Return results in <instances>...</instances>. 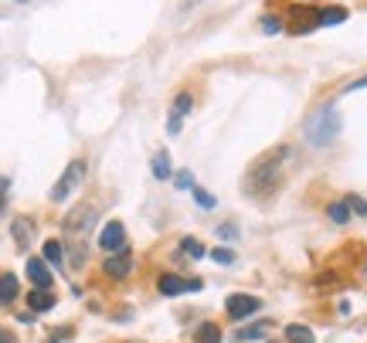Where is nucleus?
Masks as SVG:
<instances>
[{
    "instance_id": "obj_1",
    "label": "nucleus",
    "mask_w": 367,
    "mask_h": 343,
    "mask_svg": "<svg viewBox=\"0 0 367 343\" xmlns=\"http://www.w3.org/2000/svg\"><path fill=\"white\" fill-rule=\"evenodd\" d=\"M289 160V146H276L269 153H262L252 167H248V177H245V190L252 197H272L283 184V167Z\"/></svg>"
},
{
    "instance_id": "obj_2",
    "label": "nucleus",
    "mask_w": 367,
    "mask_h": 343,
    "mask_svg": "<svg viewBox=\"0 0 367 343\" xmlns=\"http://www.w3.org/2000/svg\"><path fill=\"white\" fill-rule=\"evenodd\" d=\"M337 133H340L337 109H323V112H317V116L306 123V139L317 143V146H330V143L337 139Z\"/></svg>"
},
{
    "instance_id": "obj_3",
    "label": "nucleus",
    "mask_w": 367,
    "mask_h": 343,
    "mask_svg": "<svg viewBox=\"0 0 367 343\" xmlns=\"http://www.w3.org/2000/svg\"><path fill=\"white\" fill-rule=\"evenodd\" d=\"M82 173H85V164H82V160H72L68 170L62 173V180L51 187V201H65V197L82 184Z\"/></svg>"
},
{
    "instance_id": "obj_4",
    "label": "nucleus",
    "mask_w": 367,
    "mask_h": 343,
    "mask_svg": "<svg viewBox=\"0 0 367 343\" xmlns=\"http://www.w3.org/2000/svg\"><path fill=\"white\" fill-rule=\"evenodd\" d=\"M317 14H320V10H313V7H292V21L285 24V28H289V35H306V31L320 28Z\"/></svg>"
},
{
    "instance_id": "obj_5",
    "label": "nucleus",
    "mask_w": 367,
    "mask_h": 343,
    "mask_svg": "<svg viewBox=\"0 0 367 343\" xmlns=\"http://www.w3.org/2000/svg\"><path fill=\"white\" fill-rule=\"evenodd\" d=\"M201 279H180V275H160V293L163 296H180V293H198Z\"/></svg>"
},
{
    "instance_id": "obj_6",
    "label": "nucleus",
    "mask_w": 367,
    "mask_h": 343,
    "mask_svg": "<svg viewBox=\"0 0 367 343\" xmlns=\"http://www.w3.org/2000/svg\"><path fill=\"white\" fill-rule=\"evenodd\" d=\"M122 245H126V228H122L120 221H109V224L99 231V248H106V252H120Z\"/></svg>"
},
{
    "instance_id": "obj_7",
    "label": "nucleus",
    "mask_w": 367,
    "mask_h": 343,
    "mask_svg": "<svg viewBox=\"0 0 367 343\" xmlns=\"http://www.w3.org/2000/svg\"><path fill=\"white\" fill-rule=\"evenodd\" d=\"M102 268H106V275H113V279H126L129 272H133V258H129V252H116V255H109L106 262H102Z\"/></svg>"
},
{
    "instance_id": "obj_8",
    "label": "nucleus",
    "mask_w": 367,
    "mask_h": 343,
    "mask_svg": "<svg viewBox=\"0 0 367 343\" xmlns=\"http://www.w3.org/2000/svg\"><path fill=\"white\" fill-rule=\"evenodd\" d=\"M255 309H262L255 296H232V300H228V316H232V320H245V316H252Z\"/></svg>"
},
{
    "instance_id": "obj_9",
    "label": "nucleus",
    "mask_w": 367,
    "mask_h": 343,
    "mask_svg": "<svg viewBox=\"0 0 367 343\" xmlns=\"http://www.w3.org/2000/svg\"><path fill=\"white\" fill-rule=\"evenodd\" d=\"M28 279L35 282V289H51V272L41 258H31L28 262Z\"/></svg>"
},
{
    "instance_id": "obj_10",
    "label": "nucleus",
    "mask_w": 367,
    "mask_h": 343,
    "mask_svg": "<svg viewBox=\"0 0 367 343\" xmlns=\"http://www.w3.org/2000/svg\"><path fill=\"white\" fill-rule=\"evenodd\" d=\"M17 300V275H0V306H7V302Z\"/></svg>"
},
{
    "instance_id": "obj_11",
    "label": "nucleus",
    "mask_w": 367,
    "mask_h": 343,
    "mask_svg": "<svg viewBox=\"0 0 367 343\" xmlns=\"http://www.w3.org/2000/svg\"><path fill=\"white\" fill-rule=\"evenodd\" d=\"M28 306H31L35 313H48V309L55 306V296H51L48 289H35V293L28 296Z\"/></svg>"
},
{
    "instance_id": "obj_12",
    "label": "nucleus",
    "mask_w": 367,
    "mask_h": 343,
    "mask_svg": "<svg viewBox=\"0 0 367 343\" xmlns=\"http://www.w3.org/2000/svg\"><path fill=\"white\" fill-rule=\"evenodd\" d=\"M317 21H320V28L340 24V21H347V7H323V10L317 14Z\"/></svg>"
},
{
    "instance_id": "obj_13",
    "label": "nucleus",
    "mask_w": 367,
    "mask_h": 343,
    "mask_svg": "<svg viewBox=\"0 0 367 343\" xmlns=\"http://www.w3.org/2000/svg\"><path fill=\"white\" fill-rule=\"evenodd\" d=\"M330 221L347 224V221H350V204H347V201H333V204H330Z\"/></svg>"
},
{
    "instance_id": "obj_14",
    "label": "nucleus",
    "mask_w": 367,
    "mask_h": 343,
    "mask_svg": "<svg viewBox=\"0 0 367 343\" xmlns=\"http://www.w3.org/2000/svg\"><path fill=\"white\" fill-rule=\"evenodd\" d=\"M285 337H289V343H313L310 326H299V323H292V326L285 330Z\"/></svg>"
},
{
    "instance_id": "obj_15",
    "label": "nucleus",
    "mask_w": 367,
    "mask_h": 343,
    "mask_svg": "<svg viewBox=\"0 0 367 343\" xmlns=\"http://www.w3.org/2000/svg\"><path fill=\"white\" fill-rule=\"evenodd\" d=\"M198 343H221V330L214 323H204L198 326Z\"/></svg>"
},
{
    "instance_id": "obj_16",
    "label": "nucleus",
    "mask_w": 367,
    "mask_h": 343,
    "mask_svg": "<svg viewBox=\"0 0 367 343\" xmlns=\"http://www.w3.org/2000/svg\"><path fill=\"white\" fill-rule=\"evenodd\" d=\"M153 177H157V180H167V177H170V157H167L163 150L153 157Z\"/></svg>"
},
{
    "instance_id": "obj_17",
    "label": "nucleus",
    "mask_w": 367,
    "mask_h": 343,
    "mask_svg": "<svg viewBox=\"0 0 367 343\" xmlns=\"http://www.w3.org/2000/svg\"><path fill=\"white\" fill-rule=\"evenodd\" d=\"M180 252H187L191 258H204V255H207V252H204V245H201V242H194V238H184V242H180Z\"/></svg>"
},
{
    "instance_id": "obj_18",
    "label": "nucleus",
    "mask_w": 367,
    "mask_h": 343,
    "mask_svg": "<svg viewBox=\"0 0 367 343\" xmlns=\"http://www.w3.org/2000/svg\"><path fill=\"white\" fill-rule=\"evenodd\" d=\"M44 258L51 265H62V242H44Z\"/></svg>"
},
{
    "instance_id": "obj_19",
    "label": "nucleus",
    "mask_w": 367,
    "mask_h": 343,
    "mask_svg": "<svg viewBox=\"0 0 367 343\" xmlns=\"http://www.w3.org/2000/svg\"><path fill=\"white\" fill-rule=\"evenodd\" d=\"M265 333V323H255V326H245L235 333V340H255V337H262Z\"/></svg>"
},
{
    "instance_id": "obj_20",
    "label": "nucleus",
    "mask_w": 367,
    "mask_h": 343,
    "mask_svg": "<svg viewBox=\"0 0 367 343\" xmlns=\"http://www.w3.org/2000/svg\"><path fill=\"white\" fill-rule=\"evenodd\" d=\"M187 109H191V95L184 92V95H177V99H173V116H184Z\"/></svg>"
},
{
    "instance_id": "obj_21",
    "label": "nucleus",
    "mask_w": 367,
    "mask_h": 343,
    "mask_svg": "<svg viewBox=\"0 0 367 343\" xmlns=\"http://www.w3.org/2000/svg\"><path fill=\"white\" fill-rule=\"evenodd\" d=\"M14 238H17L21 248L28 245V221H14Z\"/></svg>"
},
{
    "instance_id": "obj_22",
    "label": "nucleus",
    "mask_w": 367,
    "mask_h": 343,
    "mask_svg": "<svg viewBox=\"0 0 367 343\" xmlns=\"http://www.w3.org/2000/svg\"><path fill=\"white\" fill-rule=\"evenodd\" d=\"M207 255L214 258V262H221V265H232V262H235V255H232L228 248H214V252H207Z\"/></svg>"
},
{
    "instance_id": "obj_23",
    "label": "nucleus",
    "mask_w": 367,
    "mask_h": 343,
    "mask_svg": "<svg viewBox=\"0 0 367 343\" xmlns=\"http://www.w3.org/2000/svg\"><path fill=\"white\" fill-rule=\"evenodd\" d=\"M177 187H180V190H194V177L187 170H180L177 173Z\"/></svg>"
},
{
    "instance_id": "obj_24",
    "label": "nucleus",
    "mask_w": 367,
    "mask_h": 343,
    "mask_svg": "<svg viewBox=\"0 0 367 343\" xmlns=\"http://www.w3.org/2000/svg\"><path fill=\"white\" fill-rule=\"evenodd\" d=\"M194 197H198V204H201V208H207V211H211V208L218 204V201H214V197H211L207 190H194Z\"/></svg>"
},
{
    "instance_id": "obj_25",
    "label": "nucleus",
    "mask_w": 367,
    "mask_h": 343,
    "mask_svg": "<svg viewBox=\"0 0 367 343\" xmlns=\"http://www.w3.org/2000/svg\"><path fill=\"white\" fill-rule=\"evenodd\" d=\"M167 133H170V136H177V133H180V116H173V112H170V123H167Z\"/></svg>"
},
{
    "instance_id": "obj_26",
    "label": "nucleus",
    "mask_w": 367,
    "mask_h": 343,
    "mask_svg": "<svg viewBox=\"0 0 367 343\" xmlns=\"http://www.w3.org/2000/svg\"><path fill=\"white\" fill-rule=\"evenodd\" d=\"M262 28H265L269 35H276V31H279V21H276V17H262Z\"/></svg>"
},
{
    "instance_id": "obj_27",
    "label": "nucleus",
    "mask_w": 367,
    "mask_h": 343,
    "mask_svg": "<svg viewBox=\"0 0 367 343\" xmlns=\"http://www.w3.org/2000/svg\"><path fill=\"white\" fill-rule=\"evenodd\" d=\"M218 235H221V238H235V228H232V224H221V231H218Z\"/></svg>"
},
{
    "instance_id": "obj_28",
    "label": "nucleus",
    "mask_w": 367,
    "mask_h": 343,
    "mask_svg": "<svg viewBox=\"0 0 367 343\" xmlns=\"http://www.w3.org/2000/svg\"><path fill=\"white\" fill-rule=\"evenodd\" d=\"M364 86H367V75H364V79H357L354 86H347V92H357V88H364Z\"/></svg>"
},
{
    "instance_id": "obj_29",
    "label": "nucleus",
    "mask_w": 367,
    "mask_h": 343,
    "mask_svg": "<svg viewBox=\"0 0 367 343\" xmlns=\"http://www.w3.org/2000/svg\"><path fill=\"white\" fill-rule=\"evenodd\" d=\"M0 343H14V337H10L7 330H0Z\"/></svg>"
},
{
    "instance_id": "obj_30",
    "label": "nucleus",
    "mask_w": 367,
    "mask_h": 343,
    "mask_svg": "<svg viewBox=\"0 0 367 343\" xmlns=\"http://www.w3.org/2000/svg\"><path fill=\"white\" fill-rule=\"evenodd\" d=\"M3 194H7V180L0 177V204H3Z\"/></svg>"
},
{
    "instance_id": "obj_31",
    "label": "nucleus",
    "mask_w": 367,
    "mask_h": 343,
    "mask_svg": "<svg viewBox=\"0 0 367 343\" xmlns=\"http://www.w3.org/2000/svg\"><path fill=\"white\" fill-rule=\"evenodd\" d=\"M364 272H367V268H364Z\"/></svg>"
}]
</instances>
